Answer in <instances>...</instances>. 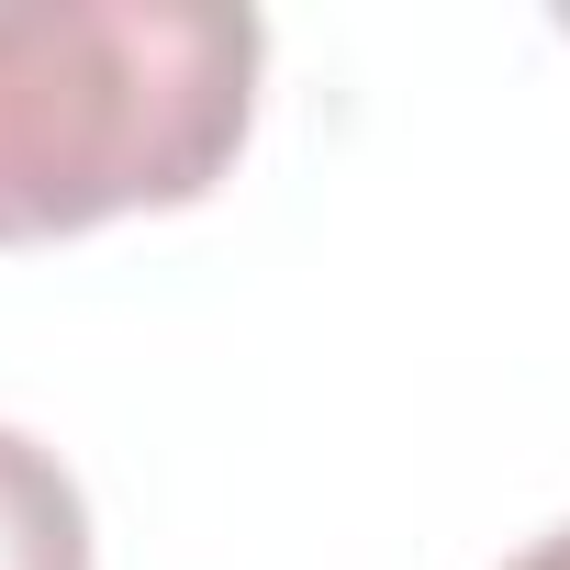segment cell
<instances>
[{
  "label": "cell",
  "mask_w": 570,
  "mask_h": 570,
  "mask_svg": "<svg viewBox=\"0 0 570 570\" xmlns=\"http://www.w3.org/2000/svg\"><path fill=\"white\" fill-rule=\"evenodd\" d=\"M257 68L268 23L235 0H0V246L213 202Z\"/></svg>",
  "instance_id": "cell-1"
},
{
  "label": "cell",
  "mask_w": 570,
  "mask_h": 570,
  "mask_svg": "<svg viewBox=\"0 0 570 570\" xmlns=\"http://www.w3.org/2000/svg\"><path fill=\"white\" fill-rule=\"evenodd\" d=\"M0 570H90V503L23 425H0Z\"/></svg>",
  "instance_id": "cell-2"
},
{
  "label": "cell",
  "mask_w": 570,
  "mask_h": 570,
  "mask_svg": "<svg viewBox=\"0 0 570 570\" xmlns=\"http://www.w3.org/2000/svg\"><path fill=\"white\" fill-rule=\"evenodd\" d=\"M503 570H570V525H548V537H537V548H514Z\"/></svg>",
  "instance_id": "cell-3"
},
{
  "label": "cell",
  "mask_w": 570,
  "mask_h": 570,
  "mask_svg": "<svg viewBox=\"0 0 570 570\" xmlns=\"http://www.w3.org/2000/svg\"><path fill=\"white\" fill-rule=\"evenodd\" d=\"M559 35H570V12H559Z\"/></svg>",
  "instance_id": "cell-4"
}]
</instances>
